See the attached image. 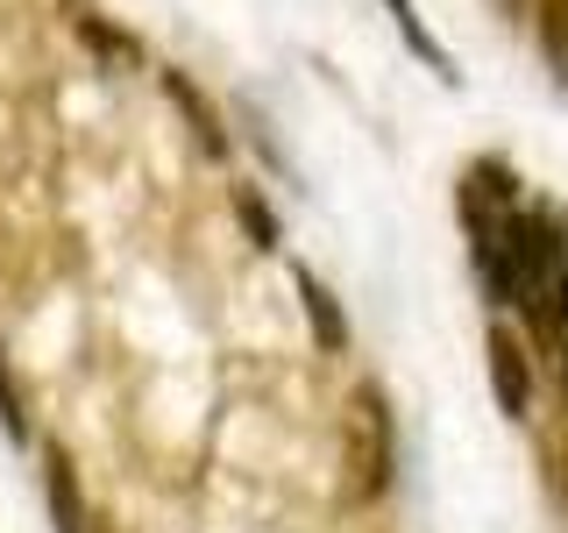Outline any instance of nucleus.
Masks as SVG:
<instances>
[{"instance_id": "f257e3e1", "label": "nucleus", "mask_w": 568, "mask_h": 533, "mask_svg": "<svg viewBox=\"0 0 568 533\" xmlns=\"http://www.w3.org/2000/svg\"><path fill=\"white\" fill-rule=\"evenodd\" d=\"M384 484H390V413L377 391H355L342 426V491L355 505H369V497H384Z\"/></svg>"}, {"instance_id": "f03ea898", "label": "nucleus", "mask_w": 568, "mask_h": 533, "mask_svg": "<svg viewBox=\"0 0 568 533\" xmlns=\"http://www.w3.org/2000/svg\"><path fill=\"white\" fill-rule=\"evenodd\" d=\"M484 355H490V391H497V413H505V420H526V413H532V363H526L519 334L490 328Z\"/></svg>"}, {"instance_id": "7ed1b4c3", "label": "nucleus", "mask_w": 568, "mask_h": 533, "mask_svg": "<svg viewBox=\"0 0 568 533\" xmlns=\"http://www.w3.org/2000/svg\"><path fill=\"white\" fill-rule=\"evenodd\" d=\"M164 93L185 107V121H192V135H200V150H206V157H227V129H221V114L206 107V93L185 79V71H164Z\"/></svg>"}, {"instance_id": "20e7f679", "label": "nucleus", "mask_w": 568, "mask_h": 533, "mask_svg": "<svg viewBox=\"0 0 568 533\" xmlns=\"http://www.w3.org/2000/svg\"><path fill=\"white\" fill-rule=\"evenodd\" d=\"M384 8H390V22H398V36H405V50H413V58L426 64V71H440V79H462V71H455V58H448V50H440L434 43V36H426V22H419V8H413V0H384Z\"/></svg>"}, {"instance_id": "39448f33", "label": "nucleus", "mask_w": 568, "mask_h": 533, "mask_svg": "<svg viewBox=\"0 0 568 533\" xmlns=\"http://www.w3.org/2000/svg\"><path fill=\"white\" fill-rule=\"evenodd\" d=\"M43 484H50V520L58 533H85V505H79V476H71V462L50 449L43 455Z\"/></svg>"}, {"instance_id": "423d86ee", "label": "nucleus", "mask_w": 568, "mask_h": 533, "mask_svg": "<svg viewBox=\"0 0 568 533\" xmlns=\"http://www.w3.org/2000/svg\"><path fill=\"white\" fill-rule=\"evenodd\" d=\"M292 284H298V299H306V313H313V342H320V349H342L348 328H342V313H334V292H327L313 271H292Z\"/></svg>"}, {"instance_id": "0eeeda50", "label": "nucleus", "mask_w": 568, "mask_h": 533, "mask_svg": "<svg viewBox=\"0 0 568 533\" xmlns=\"http://www.w3.org/2000/svg\"><path fill=\"white\" fill-rule=\"evenodd\" d=\"M532 22H540V50H547V64H555L561 79H568V0H540V14H532Z\"/></svg>"}, {"instance_id": "6e6552de", "label": "nucleus", "mask_w": 568, "mask_h": 533, "mask_svg": "<svg viewBox=\"0 0 568 533\" xmlns=\"http://www.w3.org/2000/svg\"><path fill=\"white\" fill-rule=\"evenodd\" d=\"M79 36L100 50V58H114V64H135V58H142V50H135V36H114L106 22H93V14H79Z\"/></svg>"}, {"instance_id": "1a4fd4ad", "label": "nucleus", "mask_w": 568, "mask_h": 533, "mask_svg": "<svg viewBox=\"0 0 568 533\" xmlns=\"http://www.w3.org/2000/svg\"><path fill=\"white\" fill-rule=\"evenodd\" d=\"M235 213L248 221V235H256V249H277V221H271V207L256 200V185H235Z\"/></svg>"}, {"instance_id": "9d476101", "label": "nucleus", "mask_w": 568, "mask_h": 533, "mask_svg": "<svg viewBox=\"0 0 568 533\" xmlns=\"http://www.w3.org/2000/svg\"><path fill=\"white\" fill-rule=\"evenodd\" d=\"M0 434H8V441H14V449H22V441H29V420H22V399H14V391H8V370H0Z\"/></svg>"}, {"instance_id": "9b49d317", "label": "nucleus", "mask_w": 568, "mask_h": 533, "mask_svg": "<svg viewBox=\"0 0 568 533\" xmlns=\"http://www.w3.org/2000/svg\"><path fill=\"white\" fill-rule=\"evenodd\" d=\"M497 8H505V14H519V8H526V0H497Z\"/></svg>"}]
</instances>
